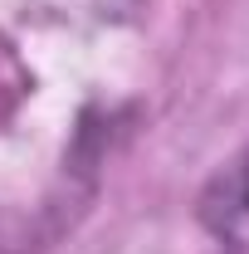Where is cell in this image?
<instances>
[{
    "instance_id": "6da1fadb",
    "label": "cell",
    "mask_w": 249,
    "mask_h": 254,
    "mask_svg": "<svg viewBox=\"0 0 249 254\" xmlns=\"http://www.w3.org/2000/svg\"><path fill=\"white\" fill-rule=\"evenodd\" d=\"M200 220L215 240L235 245V250H249V147L225 171H215V181L205 186Z\"/></svg>"
}]
</instances>
